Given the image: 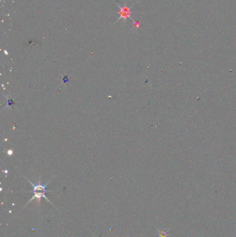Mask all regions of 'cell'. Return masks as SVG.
<instances>
[{"label": "cell", "instance_id": "obj_2", "mask_svg": "<svg viewBox=\"0 0 236 237\" xmlns=\"http://www.w3.org/2000/svg\"><path fill=\"white\" fill-rule=\"evenodd\" d=\"M119 6V8H121V12H120V14H121V18H124L125 20H126L127 18H130V15H131V11L128 7L127 6H124L123 8Z\"/></svg>", "mask_w": 236, "mask_h": 237}, {"label": "cell", "instance_id": "obj_1", "mask_svg": "<svg viewBox=\"0 0 236 237\" xmlns=\"http://www.w3.org/2000/svg\"><path fill=\"white\" fill-rule=\"evenodd\" d=\"M26 179H27V181L29 182L30 184H31V185H32L33 191H30V192H32L33 193V197L31 198V199H30L28 201L27 204L26 205H28L30 202H31V201H32L33 200H35V199L37 200V202L39 203V204H40L41 198H45V199L47 200L48 202H50L51 204H52L51 202V201L48 199L47 196H46V193H47V191H51L47 189V186L48 184H49L50 182H49V183L46 184H42V183H41V180L40 179V180L38 182L37 184H33L32 182H31L28 179L26 178Z\"/></svg>", "mask_w": 236, "mask_h": 237}, {"label": "cell", "instance_id": "obj_3", "mask_svg": "<svg viewBox=\"0 0 236 237\" xmlns=\"http://www.w3.org/2000/svg\"><path fill=\"white\" fill-rule=\"evenodd\" d=\"M157 231L159 232V237H166L168 236V229H166V230H162L160 231L159 229H157Z\"/></svg>", "mask_w": 236, "mask_h": 237}]
</instances>
